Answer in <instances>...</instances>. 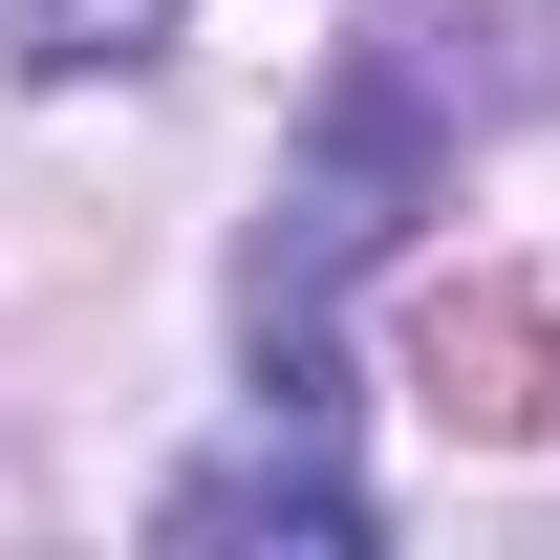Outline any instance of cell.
Instances as JSON below:
<instances>
[{
	"label": "cell",
	"instance_id": "obj_1",
	"mask_svg": "<svg viewBox=\"0 0 560 560\" xmlns=\"http://www.w3.org/2000/svg\"><path fill=\"white\" fill-rule=\"evenodd\" d=\"M151 539H302V560H366V475H346V431H324V346L259 366V431L151 495Z\"/></svg>",
	"mask_w": 560,
	"mask_h": 560
},
{
	"label": "cell",
	"instance_id": "obj_2",
	"mask_svg": "<svg viewBox=\"0 0 560 560\" xmlns=\"http://www.w3.org/2000/svg\"><path fill=\"white\" fill-rule=\"evenodd\" d=\"M0 44H22L44 86H108V66H151V44H173V0H0Z\"/></svg>",
	"mask_w": 560,
	"mask_h": 560
}]
</instances>
